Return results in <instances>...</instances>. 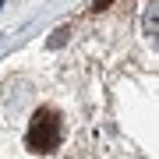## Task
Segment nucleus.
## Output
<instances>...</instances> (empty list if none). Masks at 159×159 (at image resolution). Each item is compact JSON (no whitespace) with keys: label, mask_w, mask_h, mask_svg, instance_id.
I'll use <instances>...</instances> for the list:
<instances>
[{"label":"nucleus","mask_w":159,"mask_h":159,"mask_svg":"<svg viewBox=\"0 0 159 159\" xmlns=\"http://www.w3.org/2000/svg\"><path fill=\"white\" fill-rule=\"evenodd\" d=\"M25 142H29L32 152H53V148L60 145V117H57V110L53 106H43V110H35L32 113V124H29V134H25Z\"/></svg>","instance_id":"obj_1"},{"label":"nucleus","mask_w":159,"mask_h":159,"mask_svg":"<svg viewBox=\"0 0 159 159\" xmlns=\"http://www.w3.org/2000/svg\"><path fill=\"white\" fill-rule=\"evenodd\" d=\"M142 32L148 35V43L159 46V4L145 7V14H142Z\"/></svg>","instance_id":"obj_2"},{"label":"nucleus","mask_w":159,"mask_h":159,"mask_svg":"<svg viewBox=\"0 0 159 159\" xmlns=\"http://www.w3.org/2000/svg\"><path fill=\"white\" fill-rule=\"evenodd\" d=\"M67 35H71L67 29H57V32L50 35V46H53V50H57V46H64V43H67Z\"/></svg>","instance_id":"obj_3"},{"label":"nucleus","mask_w":159,"mask_h":159,"mask_svg":"<svg viewBox=\"0 0 159 159\" xmlns=\"http://www.w3.org/2000/svg\"><path fill=\"white\" fill-rule=\"evenodd\" d=\"M110 4H113V0H92V11H106Z\"/></svg>","instance_id":"obj_4"}]
</instances>
